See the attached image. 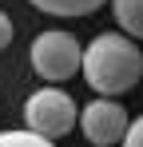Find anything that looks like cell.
Wrapping results in <instances>:
<instances>
[{"instance_id": "cell-4", "label": "cell", "mask_w": 143, "mask_h": 147, "mask_svg": "<svg viewBox=\"0 0 143 147\" xmlns=\"http://www.w3.org/2000/svg\"><path fill=\"white\" fill-rule=\"evenodd\" d=\"M76 119H80V127H84V135H88L92 147H115L123 139L131 115H127V107L119 99L107 96V99H92L84 111H76Z\"/></svg>"}, {"instance_id": "cell-6", "label": "cell", "mask_w": 143, "mask_h": 147, "mask_svg": "<svg viewBox=\"0 0 143 147\" xmlns=\"http://www.w3.org/2000/svg\"><path fill=\"white\" fill-rule=\"evenodd\" d=\"M111 12H115L123 36H131V40L143 36V0H111Z\"/></svg>"}, {"instance_id": "cell-2", "label": "cell", "mask_w": 143, "mask_h": 147, "mask_svg": "<svg viewBox=\"0 0 143 147\" xmlns=\"http://www.w3.org/2000/svg\"><path fill=\"white\" fill-rule=\"evenodd\" d=\"M24 123H28V131H36L44 139H60V135H68L76 127V99L64 88H52L48 84V88H40V92L28 96Z\"/></svg>"}, {"instance_id": "cell-9", "label": "cell", "mask_w": 143, "mask_h": 147, "mask_svg": "<svg viewBox=\"0 0 143 147\" xmlns=\"http://www.w3.org/2000/svg\"><path fill=\"white\" fill-rule=\"evenodd\" d=\"M8 44H12V20H8V16L0 12V52L8 48Z\"/></svg>"}, {"instance_id": "cell-3", "label": "cell", "mask_w": 143, "mask_h": 147, "mask_svg": "<svg viewBox=\"0 0 143 147\" xmlns=\"http://www.w3.org/2000/svg\"><path fill=\"white\" fill-rule=\"evenodd\" d=\"M80 40L72 32H40L32 44V72L48 84H64L80 72Z\"/></svg>"}, {"instance_id": "cell-8", "label": "cell", "mask_w": 143, "mask_h": 147, "mask_svg": "<svg viewBox=\"0 0 143 147\" xmlns=\"http://www.w3.org/2000/svg\"><path fill=\"white\" fill-rule=\"evenodd\" d=\"M123 147H143V119H131L127 123V131H123Z\"/></svg>"}, {"instance_id": "cell-5", "label": "cell", "mask_w": 143, "mask_h": 147, "mask_svg": "<svg viewBox=\"0 0 143 147\" xmlns=\"http://www.w3.org/2000/svg\"><path fill=\"white\" fill-rule=\"evenodd\" d=\"M28 4L48 12V16H92L95 8H103L107 0H28Z\"/></svg>"}, {"instance_id": "cell-1", "label": "cell", "mask_w": 143, "mask_h": 147, "mask_svg": "<svg viewBox=\"0 0 143 147\" xmlns=\"http://www.w3.org/2000/svg\"><path fill=\"white\" fill-rule=\"evenodd\" d=\"M80 72L88 80V88L99 96H123L139 84L143 76V52L131 36H95L88 48L80 52Z\"/></svg>"}, {"instance_id": "cell-7", "label": "cell", "mask_w": 143, "mask_h": 147, "mask_svg": "<svg viewBox=\"0 0 143 147\" xmlns=\"http://www.w3.org/2000/svg\"><path fill=\"white\" fill-rule=\"evenodd\" d=\"M0 147H56L36 131H0Z\"/></svg>"}]
</instances>
